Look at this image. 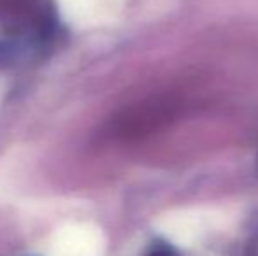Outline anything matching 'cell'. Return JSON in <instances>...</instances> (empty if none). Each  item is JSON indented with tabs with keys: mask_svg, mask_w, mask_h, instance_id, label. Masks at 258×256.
Masks as SVG:
<instances>
[{
	"mask_svg": "<svg viewBox=\"0 0 258 256\" xmlns=\"http://www.w3.org/2000/svg\"><path fill=\"white\" fill-rule=\"evenodd\" d=\"M256 172H258V154H256Z\"/></svg>",
	"mask_w": 258,
	"mask_h": 256,
	"instance_id": "obj_2",
	"label": "cell"
},
{
	"mask_svg": "<svg viewBox=\"0 0 258 256\" xmlns=\"http://www.w3.org/2000/svg\"><path fill=\"white\" fill-rule=\"evenodd\" d=\"M181 102L177 97H155L151 100L132 107L118 120V133L123 139H141L177 116Z\"/></svg>",
	"mask_w": 258,
	"mask_h": 256,
	"instance_id": "obj_1",
	"label": "cell"
}]
</instances>
